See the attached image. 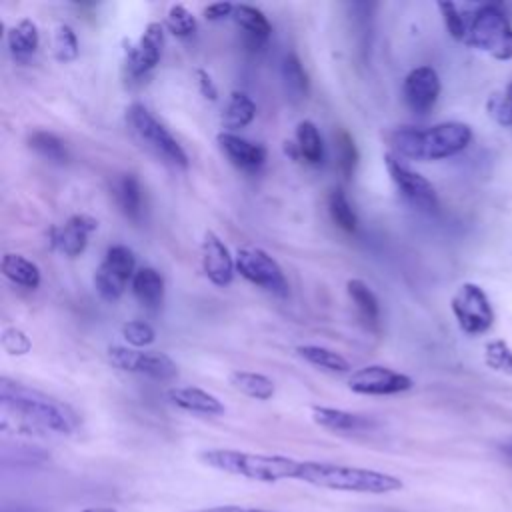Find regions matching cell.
Returning a JSON list of instances; mask_svg holds the SVG:
<instances>
[{"label": "cell", "instance_id": "6da1fadb", "mask_svg": "<svg viewBox=\"0 0 512 512\" xmlns=\"http://www.w3.org/2000/svg\"><path fill=\"white\" fill-rule=\"evenodd\" d=\"M0 404L4 420L14 418L18 432L68 436L80 424L76 412L68 404L10 378L0 380Z\"/></svg>", "mask_w": 512, "mask_h": 512}, {"label": "cell", "instance_id": "7a4b0ae2", "mask_svg": "<svg viewBox=\"0 0 512 512\" xmlns=\"http://www.w3.org/2000/svg\"><path fill=\"white\" fill-rule=\"evenodd\" d=\"M386 140L398 158L436 162L460 154L472 142V128L456 120L428 128L400 126L388 132Z\"/></svg>", "mask_w": 512, "mask_h": 512}, {"label": "cell", "instance_id": "3957f363", "mask_svg": "<svg viewBox=\"0 0 512 512\" xmlns=\"http://www.w3.org/2000/svg\"><path fill=\"white\" fill-rule=\"evenodd\" d=\"M296 480L320 488L358 494H388L404 486L400 478L380 470L316 460H300Z\"/></svg>", "mask_w": 512, "mask_h": 512}, {"label": "cell", "instance_id": "277c9868", "mask_svg": "<svg viewBox=\"0 0 512 512\" xmlns=\"http://www.w3.org/2000/svg\"><path fill=\"white\" fill-rule=\"evenodd\" d=\"M200 460L220 472L258 482L296 480L300 460L282 454H256L232 448H212L200 454Z\"/></svg>", "mask_w": 512, "mask_h": 512}, {"label": "cell", "instance_id": "5b68a950", "mask_svg": "<svg viewBox=\"0 0 512 512\" xmlns=\"http://www.w3.org/2000/svg\"><path fill=\"white\" fill-rule=\"evenodd\" d=\"M464 44L494 60H512V24L498 6H480L468 20Z\"/></svg>", "mask_w": 512, "mask_h": 512}, {"label": "cell", "instance_id": "8992f818", "mask_svg": "<svg viewBox=\"0 0 512 512\" xmlns=\"http://www.w3.org/2000/svg\"><path fill=\"white\" fill-rule=\"evenodd\" d=\"M126 118L130 128L134 130V134L140 138V142L152 150L160 160H164L166 164L174 166V168H188L190 160L186 150L180 146V142L168 132V128L158 122L152 112L140 104L134 102L128 106L126 110Z\"/></svg>", "mask_w": 512, "mask_h": 512}, {"label": "cell", "instance_id": "52a82bcc", "mask_svg": "<svg viewBox=\"0 0 512 512\" xmlns=\"http://www.w3.org/2000/svg\"><path fill=\"white\" fill-rule=\"evenodd\" d=\"M450 310L460 330L470 336L486 334L496 320L490 298L474 282H464L456 288L450 298Z\"/></svg>", "mask_w": 512, "mask_h": 512}, {"label": "cell", "instance_id": "ba28073f", "mask_svg": "<svg viewBox=\"0 0 512 512\" xmlns=\"http://www.w3.org/2000/svg\"><path fill=\"white\" fill-rule=\"evenodd\" d=\"M136 274V256L124 244H114L106 250L100 266L94 272V288L106 302H116L126 292Z\"/></svg>", "mask_w": 512, "mask_h": 512}, {"label": "cell", "instance_id": "9c48e42d", "mask_svg": "<svg viewBox=\"0 0 512 512\" xmlns=\"http://www.w3.org/2000/svg\"><path fill=\"white\" fill-rule=\"evenodd\" d=\"M236 272L246 278L250 284L260 286L262 290L286 298L290 288L288 280L280 268V264L262 248L256 246H244L236 252Z\"/></svg>", "mask_w": 512, "mask_h": 512}, {"label": "cell", "instance_id": "30bf717a", "mask_svg": "<svg viewBox=\"0 0 512 512\" xmlns=\"http://www.w3.org/2000/svg\"><path fill=\"white\" fill-rule=\"evenodd\" d=\"M108 362L122 370V372H132V374H142L152 380H174L178 376V366L176 362L156 350H138V348H128V346H110L108 348Z\"/></svg>", "mask_w": 512, "mask_h": 512}, {"label": "cell", "instance_id": "8fae6325", "mask_svg": "<svg viewBox=\"0 0 512 512\" xmlns=\"http://www.w3.org/2000/svg\"><path fill=\"white\" fill-rule=\"evenodd\" d=\"M384 164H386L388 176L392 178L394 186L398 188V192L408 204H412L416 210H422V212L438 210V194L428 178L412 170L404 160H400L392 152L384 154Z\"/></svg>", "mask_w": 512, "mask_h": 512}, {"label": "cell", "instance_id": "7c38bea8", "mask_svg": "<svg viewBox=\"0 0 512 512\" xmlns=\"http://www.w3.org/2000/svg\"><path fill=\"white\" fill-rule=\"evenodd\" d=\"M414 386V380L408 374L396 372L382 364H368L358 368L348 378V388L364 396H392L406 392Z\"/></svg>", "mask_w": 512, "mask_h": 512}, {"label": "cell", "instance_id": "4fadbf2b", "mask_svg": "<svg viewBox=\"0 0 512 512\" xmlns=\"http://www.w3.org/2000/svg\"><path fill=\"white\" fill-rule=\"evenodd\" d=\"M440 90V76L432 66L412 68L402 84L404 102L414 114H428L436 106Z\"/></svg>", "mask_w": 512, "mask_h": 512}, {"label": "cell", "instance_id": "5bb4252c", "mask_svg": "<svg viewBox=\"0 0 512 512\" xmlns=\"http://www.w3.org/2000/svg\"><path fill=\"white\" fill-rule=\"evenodd\" d=\"M164 44V28L160 22H150L138 42L126 50V70L132 78L148 74L162 56Z\"/></svg>", "mask_w": 512, "mask_h": 512}, {"label": "cell", "instance_id": "9a60e30c", "mask_svg": "<svg viewBox=\"0 0 512 512\" xmlns=\"http://www.w3.org/2000/svg\"><path fill=\"white\" fill-rule=\"evenodd\" d=\"M98 220L88 214H74L70 216L62 226H54L50 230V244L60 254L68 258L80 256L86 246L92 232H96Z\"/></svg>", "mask_w": 512, "mask_h": 512}, {"label": "cell", "instance_id": "2e32d148", "mask_svg": "<svg viewBox=\"0 0 512 512\" xmlns=\"http://www.w3.org/2000/svg\"><path fill=\"white\" fill-rule=\"evenodd\" d=\"M202 270L218 288H224L234 280L236 260L224 240L214 232H206L202 240Z\"/></svg>", "mask_w": 512, "mask_h": 512}, {"label": "cell", "instance_id": "e0dca14e", "mask_svg": "<svg viewBox=\"0 0 512 512\" xmlns=\"http://www.w3.org/2000/svg\"><path fill=\"white\" fill-rule=\"evenodd\" d=\"M216 142L222 154L244 172H258L266 164L268 150L258 142L246 140L232 132H218Z\"/></svg>", "mask_w": 512, "mask_h": 512}, {"label": "cell", "instance_id": "ac0fdd59", "mask_svg": "<svg viewBox=\"0 0 512 512\" xmlns=\"http://www.w3.org/2000/svg\"><path fill=\"white\" fill-rule=\"evenodd\" d=\"M312 420L320 428H326L336 434H362L374 426V422L362 414L330 406H312Z\"/></svg>", "mask_w": 512, "mask_h": 512}, {"label": "cell", "instance_id": "d6986e66", "mask_svg": "<svg viewBox=\"0 0 512 512\" xmlns=\"http://www.w3.org/2000/svg\"><path fill=\"white\" fill-rule=\"evenodd\" d=\"M168 400L186 412L202 414V416H220L226 412L224 404L210 392L196 386H176L166 392Z\"/></svg>", "mask_w": 512, "mask_h": 512}, {"label": "cell", "instance_id": "ffe728a7", "mask_svg": "<svg viewBox=\"0 0 512 512\" xmlns=\"http://www.w3.org/2000/svg\"><path fill=\"white\" fill-rule=\"evenodd\" d=\"M130 286H132V294L144 308L156 310L158 306H162L164 278L156 268H152V266L138 268Z\"/></svg>", "mask_w": 512, "mask_h": 512}, {"label": "cell", "instance_id": "44dd1931", "mask_svg": "<svg viewBox=\"0 0 512 512\" xmlns=\"http://www.w3.org/2000/svg\"><path fill=\"white\" fill-rule=\"evenodd\" d=\"M254 118H256L254 100L246 92H240V90L230 92L228 102H226V106L222 110V116H220L222 132L236 134V130L246 128Z\"/></svg>", "mask_w": 512, "mask_h": 512}, {"label": "cell", "instance_id": "7402d4cb", "mask_svg": "<svg viewBox=\"0 0 512 512\" xmlns=\"http://www.w3.org/2000/svg\"><path fill=\"white\" fill-rule=\"evenodd\" d=\"M112 196L120 212L138 222L142 216V188L134 174H120L112 184Z\"/></svg>", "mask_w": 512, "mask_h": 512}, {"label": "cell", "instance_id": "603a6c76", "mask_svg": "<svg viewBox=\"0 0 512 512\" xmlns=\"http://www.w3.org/2000/svg\"><path fill=\"white\" fill-rule=\"evenodd\" d=\"M232 18H234L236 24L244 30L246 38H248L254 46L264 44V42L270 38V34H272V24H270V20H268L266 14H264L260 8H256V6H250V4H236Z\"/></svg>", "mask_w": 512, "mask_h": 512}, {"label": "cell", "instance_id": "cb8c5ba5", "mask_svg": "<svg viewBox=\"0 0 512 512\" xmlns=\"http://www.w3.org/2000/svg\"><path fill=\"white\" fill-rule=\"evenodd\" d=\"M6 42H8L12 56L20 62H26L36 54V50L40 46L38 26L30 18H22L8 30Z\"/></svg>", "mask_w": 512, "mask_h": 512}, {"label": "cell", "instance_id": "d4e9b609", "mask_svg": "<svg viewBox=\"0 0 512 512\" xmlns=\"http://www.w3.org/2000/svg\"><path fill=\"white\" fill-rule=\"evenodd\" d=\"M2 274L16 286H22V288H28V290H34L40 286V280H42V274H40V268L28 260L26 256L22 254H14V252H6L2 256Z\"/></svg>", "mask_w": 512, "mask_h": 512}, {"label": "cell", "instance_id": "484cf974", "mask_svg": "<svg viewBox=\"0 0 512 512\" xmlns=\"http://www.w3.org/2000/svg\"><path fill=\"white\" fill-rule=\"evenodd\" d=\"M294 146H296L298 158H302L304 162H308L312 166L320 164L324 158V142H322L318 126L312 120L298 122Z\"/></svg>", "mask_w": 512, "mask_h": 512}, {"label": "cell", "instance_id": "4316f807", "mask_svg": "<svg viewBox=\"0 0 512 512\" xmlns=\"http://www.w3.org/2000/svg\"><path fill=\"white\" fill-rule=\"evenodd\" d=\"M296 354H298L304 362H308V364H312V366H316V368H320V370L332 372V374H344V372L350 370V362H348L340 352L330 350V348H326V346L304 344V346H298V348H296Z\"/></svg>", "mask_w": 512, "mask_h": 512}, {"label": "cell", "instance_id": "83f0119b", "mask_svg": "<svg viewBox=\"0 0 512 512\" xmlns=\"http://www.w3.org/2000/svg\"><path fill=\"white\" fill-rule=\"evenodd\" d=\"M346 292H348L352 304L356 306L360 318L366 324L376 326L380 320V304H378L376 294L370 290V286L360 278H350L346 282Z\"/></svg>", "mask_w": 512, "mask_h": 512}, {"label": "cell", "instance_id": "f1b7e54d", "mask_svg": "<svg viewBox=\"0 0 512 512\" xmlns=\"http://www.w3.org/2000/svg\"><path fill=\"white\" fill-rule=\"evenodd\" d=\"M230 384L238 392H242L254 400H270L276 390L274 382L268 376H264L260 372H250V370H234L230 374Z\"/></svg>", "mask_w": 512, "mask_h": 512}, {"label": "cell", "instance_id": "f546056e", "mask_svg": "<svg viewBox=\"0 0 512 512\" xmlns=\"http://www.w3.org/2000/svg\"><path fill=\"white\" fill-rule=\"evenodd\" d=\"M26 142H28L30 150H34L38 156H42L50 162L64 164L68 160V148H66L64 140L50 130H34L28 134Z\"/></svg>", "mask_w": 512, "mask_h": 512}, {"label": "cell", "instance_id": "4dcf8cb0", "mask_svg": "<svg viewBox=\"0 0 512 512\" xmlns=\"http://www.w3.org/2000/svg\"><path fill=\"white\" fill-rule=\"evenodd\" d=\"M326 206H328V214L332 218V222L348 232V234H354L356 228H358V216L352 208V204L348 202L346 194L342 192V188H334L330 194H328V200H326Z\"/></svg>", "mask_w": 512, "mask_h": 512}, {"label": "cell", "instance_id": "1f68e13d", "mask_svg": "<svg viewBox=\"0 0 512 512\" xmlns=\"http://www.w3.org/2000/svg\"><path fill=\"white\" fill-rule=\"evenodd\" d=\"M282 78L286 84V90L292 94V98H306L308 94V74L298 60L296 54H288L282 62Z\"/></svg>", "mask_w": 512, "mask_h": 512}, {"label": "cell", "instance_id": "d6a6232c", "mask_svg": "<svg viewBox=\"0 0 512 512\" xmlns=\"http://www.w3.org/2000/svg\"><path fill=\"white\" fill-rule=\"evenodd\" d=\"M486 114L504 128H512V80L486 100Z\"/></svg>", "mask_w": 512, "mask_h": 512}, {"label": "cell", "instance_id": "836d02e7", "mask_svg": "<svg viewBox=\"0 0 512 512\" xmlns=\"http://www.w3.org/2000/svg\"><path fill=\"white\" fill-rule=\"evenodd\" d=\"M334 146H336L338 170L344 174V178H352L358 166V148L354 144V138L350 136L348 130H338L334 134Z\"/></svg>", "mask_w": 512, "mask_h": 512}, {"label": "cell", "instance_id": "e575fe53", "mask_svg": "<svg viewBox=\"0 0 512 512\" xmlns=\"http://www.w3.org/2000/svg\"><path fill=\"white\" fill-rule=\"evenodd\" d=\"M484 362L494 372L512 376V348L506 340L496 338L484 346Z\"/></svg>", "mask_w": 512, "mask_h": 512}, {"label": "cell", "instance_id": "d590c367", "mask_svg": "<svg viewBox=\"0 0 512 512\" xmlns=\"http://www.w3.org/2000/svg\"><path fill=\"white\" fill-rule=\"evenodd\" d=\"M80 52V44H78V36L72 30V26L68 24H58L54 28V56L58 62H72L78 58Z\"/></svg>", "mask_w": 512, "mask_h": 512}, {"label": "cell", "instance_id": "8d00e7d4", "mask_svg": "<svg viewBox=\"0 0 512 512\" xmlns=\"http://www.w3.org/2000/svg\"><path fill=\"white\" fill-rule=\"evenodd\" d=\"M166 28L178 38H188L196 32V18L186 6L172 4L166 14Z\"/></svg>", "mask_w": 512, "mask_h": 512}, {"label": "cell", "instance_id": "74e56055", "mask_svg": "<svg viewBox=\"0 0 512 512\" xmlns=\"http://www.w3.org/2000/svg\"><path fill=\"white\" fill-rule=\"evenodd\" d=\"M120 332H122V338L128 342V346L130 348H138V350L150 346L156 340L154 328L148 322H144V320H128V322H124Z\"/></svg>", "mask_w": 512, "mask_h": 512}, {"label": "cell", "instance_id": "f35d334b", "mask_svg": "<svg viewBox=\"0 0 512 512\" xmlns=\"http://www.w3.org/2000/svg\"><path fill=\"white\" fill-rule=\"evenodd\" d=\"M438 10L442 14V20H444V26H446L448 34L454 40H462L464 42L466 32H468V20L462 14V10L454 2H438Z\"/></svg>", "mask_w": 512, "mask_h": 512}, {"label": "cell", "instance_id": "ab89813d", "mask_svg": "<svg viewBox=\"0 0 512 512\" xmlns=\"http://www.w3.org/2000/svg\"><path fill=\"white\" fill-rule=\"evenodd\" d=\"M0 342H2V348L12 356H24L32 350V340L28 338V334L24 330H20L16 326L4 328Z\"/></svg>", "mask_w": 512, "mask_h": 512}, {"label": "cell", "instance_id": "60d3db41", "mask_svg": "<svg viewBox=\"0 0 512 512\" xmlns=\"http://www.w3.org/2000/svg\"><path fill=\"white\" fill-rule=\"evenodd\" d=\"M234 8H236V4H232V2H214L204 8V18L210 22H218V20L232 16Z\"/></svg>", "mask_w": 512, "mask_h": 512}, {"label": "cell", "instance_id": "b9f144b4", "mask_svg": "<svg viewBox=\"0 0 512 512\" xmlns=\"http://www.w3.org/2000/svg\"><path fill=\"white\" fill-rule=\"evenodd\" d=\"M196 82H198L200 94H202L206 100H210V102L218 100V88H216L212 76H210L206 70H202V68L196 70Z\"/></svg>", "mask_w": 512, "mask_h": 512}, {"label": "cell", "instance_id": "7bdbcfd3", "mask_svg": "<svg viewBox=\"0 0 512 512\" xmlns=\"http://www.w3.org/2000/svg\"><path fill=\"white\" fill-rule=\"evenodd\" d=\"M194 512H270V510H258V508H244V506H212V508H202Z\"/></svg>", "mask_w": 512, "mask_h": 512}, {"label": "cell", "instance_id": "ee69618b", "mask_svg": "<svg viewBox=\"0 0 512 512\" xmlns=\"http://www.w3.org/2000/svg\"><path fill=\"white\" fill-rule=\"evenodd\" d=\"M88 512H114V510H88Z\"/></svg>", "mask_w": 512, "mask_h": 512}]
</instances>
